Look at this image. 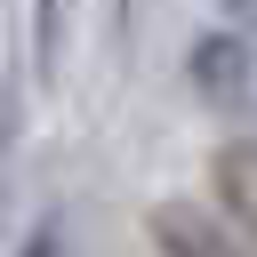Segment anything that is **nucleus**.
Returning a JSON list of instances; mask_svg holds the SVG:
<instances>
[{
  "instance_id": "obj_5",
  "label": "nucleus",
  "mask_w": 257,
  "mask_h": 257,
  "mask_svg": "<svg viewBox=\"0 0 257 257\" xmlns=\"http://www.w3.org/2000/svg\"><path fill=\"white\" fill-rule=\"evenodd\" d=\"M217 8H225V24H233V32H249V40H257V0H217Z\"/></svg>"
},
{
  "instance_id": "obj_4",
  "label": "nucleus",
  "mask_w": 257,
  "mask_h": 257,
  "mask_svg": "<svg viewBox=\"0 0 257 257\" xmlns=\"http://www.w3.org/2000/svg\"><path fill=\"white\" fill-rule=\"evenodd\" d=\"M64 8H72V0H40V72H48V56H56V24H64Z\"/></svg>"
},
{
  "instance_id": "obj_1",
  "label": "nucleus",
  "mask_w": 257,
  "mask_h": 257,
  "mask_svg": "<svg viewBox=\"0 0 257 257\" xmlns=\"http://www.w3.org/2000/svg\"><path fill=\"white\" fill-rule=\"evenodd\" d=\"M185 80H193V96H201V104L241 112V104L257 96V40H249V32H233V24L201 32V40H193V56H185Z\"/></svg>"
},
{
  "instance_id": "obj_3",
  "label": "nucleus",
  "mask_w": 257,
  "mask_h": 257,
  "mask_svg": "<svg viewBox=\"0 0 257 257\" xmlns=\"http://www.w3.org/2000/svg\"><path fill=\"white\" fill-rule=\"evenodd\" d=\"M24 257H64V225H56V217H40V225H32V241H24Z\"/></svg>"
},
{
  "instance_id": "obj_2",
  "label": "nucleus",
  "mask_w": 257,
  "mask_h": 257,
  "mask_svg": "<svg viewBox=\"0 0 257 257\" xmlns=\"http://www.w3.org/2000/svg\"><path fill=\"white\" fill-rule=\"evenodd\" d=\"M145 233H153L161 257H257L249 233H241L225 209H201V201H153Z\"/></svg>"
}]
</instances>
